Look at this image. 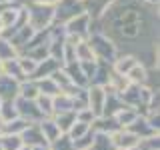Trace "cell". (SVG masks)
Listing matches in <instances>:
<instances>
[{"mask_svg":"<svg viewBox=\"0 0 160 150\" xmlns=\"http://www.w3.org/2000/svg\"><path fill=\"white\" fill-rule=\"evenodd\" d=\"M118 54H130L144 68H158V6L142 0H112L96 22Z\"/></svg>","mask_w":160,"mask_h":150,"instance_id":"6da1fadb","label":"cell"},{"mask_svg":"<svg viewBox=\"0 0 160 150\" xmlns=\"http://www.w3.org/2000/svg\"><path fill=\"white\" fill-rule=\"evenodd\" d=\"M86 42H88V46L92 48V54H94L96 60H102V62H108V64H112L114 60H116V56H118L116 48H114L112 42H110L106 36H102L100 32H90Z\"/></svg>","mask_w":160,"mask_h":150,"instance_id":"7a4b0ae2","label":"cell"},{"mask_svg":"<svg viewBox=\"0 0 160 150\" xmlns=\"http://www.w3.org/2000/svg\"><path fill=\"white\" fill-rule=\"evenodd\" d=\"M52 14H54V6L34 2L26 6V22L32 30H46L52 24Z\"/></svg>","mask_w":160,"mask_h":150,"instance_id":"3957f363","label":"cell"},{"mask_svg":"<svg viewBox=\"0 0 160 150\" xmlns=\"http://www.w3.org/2000/svg\"><path fill=\"white\" fill-rule=\"evenodd\" d=\"M84 14V6H82V0H58L56 8H54L52 14V22L54 24H66L72 18Z\"/></svg>","mask_w":160,"mask_h":150,"instance_id":"277c9868","label":"cell"},{"mask_svg":"<svg viewBox=\"0 0 160 150\" xmlns=\"http://www.w3.org/2000/svg\"><path fill=\"white\" fill-rule=\"evenodd\" d=\"M14 108L18 112V118L26 120L28 124H38L44 120V114L40 112L36 100H26V98H20L16 96L14 98Z\"/></svg>","mask_w":160,"mask_h":150,"instance_id":"5b68a950","label":"cell"},{"mask_svg":"<svg viewBox=\"0 0 160 150\" xmlns=\"http://www.w3.org/2000/svg\"><path fill=\"white\" fill-rule=\"evenodd\" d=\"M90 30H92V20L88 18V14H80V16L72 18L70 22H66V36H72L76 40L88 38Z\"/></svg>","mask_w":160,"mask_h":150,"instance_id":"8992f818","label":"cell"},{"mask_svg":"<svg viewBox=\"0 0 160 150\" xmlns=\"http://www.w3.org/2000/svg\"><path fill=\"white\" fill-rule=\"evenodd\" d=\"M104 100H106V90L102 86H88L86 88V108L94 116H102Z\"/></svg>","mask_w":160,"mask_h":150,"instance_id":"52a82bcc","label":"cell"},{"mask_svg":"<svg viewBox=\"0 0 160 150\" xmlns=\"http://www.w3.org/2000/svg\"><path fill=\"white\" fill-rule=\"evenodd\" d=\"M110 140H112L116 150H132V148H138L140 144V138L126 128H120L114 134H110Z\"/></svg>","mask_w":160,"mask_h":150,"instance_id":"ba28073f","label":"cell"},{"mask_svg":"<svg viewBox=\"0 0 160 150\" xmlns=\"http://www.w3.org/2000/svg\"><path fill=\"white\" fill-rule=\"evenodd\" d=\"M20 140H22L24 146L28 148H36V146H48V142L42 136V130H40L38 124H28L24 128V132L20 134Z\"/></svg>","mask_w":160,"mask_h":150,"instance_id":"9c48e42d","label":"cell"},{"mask_svg":"<svg viewBox=\"0 0 160 150\" xmlns=\"http://www.w3.org/2000/svg\"><path fill=\"white\" fill-rule=\"evenodd\" d=\"M62 68V64L58 62V60H54V58H46V60H42V62H38L36 64V70L32 72V76H30V80H42V78H48V76H52L56 70Z\"/></svg>","mask_w":160,"mask_h":150,"instance_id":"30bf717a","label":"cell"},{"mask_svg":"<svg viewBox=\"0 0 160 150\" xmlns=\"http://www.w3.org/2000/svg\"><path fill=\"white\" fill-rule=\"evenodd\" d=\"M18 86H20V82H16L14 78L6 76V74H0V100L2 102L14 100L18 96Z\"/></svg>","mask_w":160,"mask_h":150,"instance_id":"8fae6325","label":"cell"},{"mask_svg":"<svg viewBox=\"0 0 160 150\" xmlns=\"http://www.w3.org/2000/svg\"><path fill=\"white\" fill-rule=\"evenodd\" d=\"M90 128L94 130V132H98V134H114L116 130H120L118 126V122H116V118L114 116H98V118H94V122L90 124Z\"/></svg>","mask_w":160,"mask_h":150,"instance_id":"7c38bea8","label":"cell"},{"mask_svg":"<svg viewBox=\"0 0 160 150\" xmlns=\"http://www.w3.org/2000/svg\"><path fill=\"white\" fill-rule=\"evenodd\" d=\"M62 70H64V74L70 78V82H72L76 88H88V78L84 76V72H82V68H80L78 62L66 64Z\"/></svg>","mask_w":160,"mask_h":150,"instance_id":"4fadbf2b","label":"cell"},{"mask_svg":"<svg viewBox=\"0 0 160 150\" xmlns=\"http://www.w3.org/2000/svg\"><path fill=\"white\" fill-rule=\"evenodd\" d=\"M138 64V60L134 56H130V54H118L116 60L112 62V70L116 74H122V76H126V74L132 70L134 66Z\"/></svg>","mask_w":160,"mask_h":150,"instance_id":"5bb4252c","label":"cell"},{"mask_svg":"<svg viewBox=\"0 0 160 150\" xmlns=\"http://www.w3.org/2000/svg\"><path fill=\"white\" fill-rule=\"evenodd\" d=\"M38 126H40V130H42V136H44V140L48 142V146L60 136V134H62V132L58 130V126L54 124L52 118H44L42 122H38Z\"/></svg>","mask_w":160,"mask_h":150,"instance_id":"9a60e30c","label":"cell"},{"mask_svg":"<svg viewBox=\"0 0 160 150\" xmlns=\"http://www.w3.org/2000/svg\"><path fill=\"white\" fill-rule=\"evenodd\" d=\"M74 56H76V62H96V58L92 54V48L88 46L86 40L74 44Z\"/></svg>","mask_w":160,"mask_h":150,"instance_id":"2e32d148","label":"cell"},{"mask_svg":"<svg viewBox=\"0 0 160 150\" xmlns=\"http://www.w3.org/2000/svg\"><path fill=\"white\" fill-rule=\"evenodd\" d=\"M18 96L20 98H26V100H36L38 98V84L36 80H24V82H20L18 86Z\"/></svg>","mask_w":160,"mask_h":150,"instance_id":"e0dca14e","label":"cell"},{"mask_svg":"<svg viewBox=\"0 0 160 150\" xmlns=\"http://www.w3.org/2000/svg\"><path fill=\"white\" fill-rule=\"evenodd\" d=\"M38 84V94H42V96H50L54 98L56 94H60V88L56 86V82H54L52 78H42V80H36Z\"/></svg>","mask_w":160,"mask_h":150,"instance_id":"ac0fdd59","label":"cell"},{"mask_svg":"<svg viewBox=\"0 0 160 150\" xmlns=\"http://www.w3.org/2000/svg\"><path fill=\"white\" fill-rule=\"evenodd\" d=\"M138 116H140V114H138L134 108L126 106V108H122V110H120V112H118L114 118H116V122H118V126H120V128H128V126H130V124H132V122H134V120H136Z\"/></svg>","mask_w":160,"mask_h":150,"instance_id":"d6986e66","label":"cell"},{"mask_svg":"<svg viewBox=\"0 0 160 150\" xmlns=\"http://www.w3.org/2000/svg\"><path fill=\"white\" fill-rule=\"evenodd\" d=\"M54 124L58 126V130L62 134H66L70 126H72L74 122H76V116H74V112H64V114H56V116H52Z\"/></svg>","mask_w":160,"mask_h":150,"instance_id":"ffe728a7","label":"cell"},{"mask_svg":"<svg viewBox=\"0 0 160 150\" xmlns=\"http://www.w3.org/2000/svg\"><path fill=\"white\" fill-rule=\"evenodd\" d=\"M24 144L20 136H12V134H2L0 136V150H20Z\"/></svg>","mask_w":160,"mask_h":150,"instance_id":"44dd1931","label":"cell"},{"mask_svg":"<svg viewBox=\"0 0 160 150\" xmlns=\"http://www.w3.org/2000/svg\"><path fill=\"white\" fill-rule=\"evenodd\" d=\"M90 150H116L112 144V140H110L108 134H94V142H92V148Z\"/></svg>","mask_w":160,"mask_h":150,"instance_id":"7402d4cb","label":"cell"},{"mask_svg":"<svg viewBox=\"0 0 160 150\" xmlns=\"http://www.w3.org/2000/svg\"><path fill=\"white\" fill-rule=\"evenodd\" d=\"M16 56V48L10 44V40L0 38V62H6V60H14Z\"/></svg>","mask_w":160,"mask_h":150,"instance_id":"603a6c76","label":"cell"},{"mask_svg":"<svg viewBox=\"0 0 160 150\" xmlns=\"http://www.w3.org/2000/svg\"><path fill=\"white\" fill-rule=\"evenodd\" d=\"M36 104H38L40 112L44 114V118H52V98H50V96H42V94H38Z\"/></svg>","mask_w":160,"mask_h":150,"instance_id":"cb8c5ba5","label":"cell"},{"mask_svg":"<svg viewBox=\"0 0 160 150\" xmlns=\"http://www.w3.org/2000/svg\"><path fill=\"white\" fill-rule=\"evenodd\" d=\"M48 148L50 150H74V144H72V140H70L66 134H60V136L54 140Z\"/></svg>","mask_w":160,"mask_h":150,"instance_id":"d4e9b609","label":"cell"},{"mask_svg":"<svg viewBox=\"0 0 160 150\" xmlns=\"http://www.w3.org/2000/svg\"><path fill=\"white\" fill-rule=\"evenodd\" d=\"M36 4H46V6H50V4H54V2H58V0H34Z\"/></svg>","mask_w":160,"mask_h":150,"instance_id":"484cf974","label":"cell"},{"mask_svg":"<svg viewBox=\"0 0 160 150\" xmlns=\"http://www.w3.org/2000/svg\"><path fill=\"white\" fill-rule=\"evenodd\" d=\"M20 150H30V148H28V146H22V148H20Z\"/></svg>","mask_w":160,"mask_h":150,"instance_id":"4316f807","label":"cell"},{"mask_svg":"<svg viewBox=\"0 0 160 150\" xmlns=\"http://www.w3.org/2000/svg\"><path fill=\"white\" fill-rule=\"evenodd\" d=\"M0 74H2V62H0Z\"/></svg>","mask_w":160,"mask_h":150,"instance_id":"83f0119b","label":"cell"},{"mask_svg":"<svg viewBox=\"0 0 160 150\" xmlns=\"http://www.w3.org/2000/svg\"><path fill=\"white\" fill-rule=\"evenodd\" d=\"M2 2H8V0H0V4H2Z\"/></svg>","mask_w":160,"mask_h":150,"instance_id":"f1b7e54d","label":"cell"},{"mask_svg":"<svg viewBox=\"0 0 160 150\" xmlns=\"http://www.w3.org/2000/svg\"><path fill=\"white\" fill-rule=\"evenodd\" d=\"M132 150H138V148H132Z\"/></svg>","mask_w":160,"mask_h":150,"instance_id":"f546056e","label":"cell"}]
</instances>
